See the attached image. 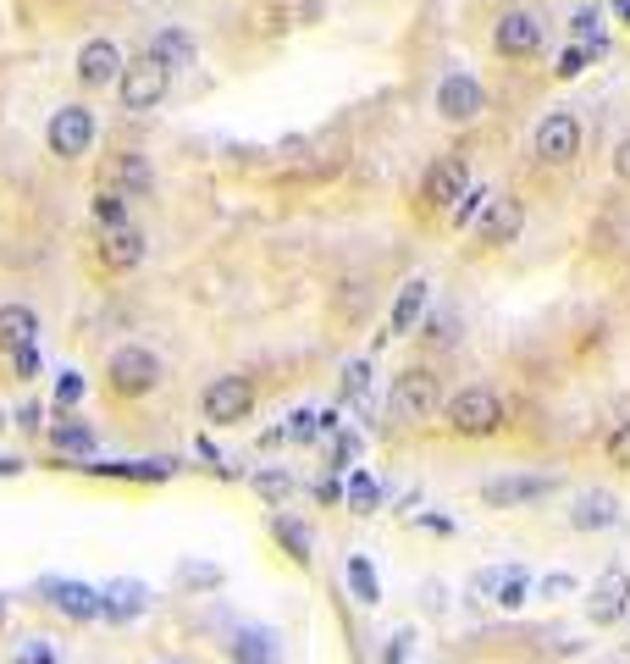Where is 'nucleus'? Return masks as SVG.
Masks as SVG:
<instances>
[{
    "instance_id": "obj_1",
    "label": "nucleus",
    "mask_w": 630,
    "mask_h": 664,
    "mask_svg": "<svg viewBox=\"0 0 630 664\" xmlns=\"http://www.w3.org/2000/svg\"><path fill=\"white\" fill-rule=\"evenodd\" d=\"M443 427H449L454 438H492V432L509 427V404H503L498 388L471 382V388H460L454 399H443Z\"/></svg>"
},
{
    "instance_id": "obj_2",
    "label": "nucleus",
    "mask_w": 630,
    "mask_h": 664,
    "mask_svg": "<svg viewBox=\"0 0 630 664\" xmlns=\"http://www.w3.org/2000/svg\"><path fill=\"white\" fill-rule=\"evenodd\" d=\"M437 410H443V382H437V371L410 365V371H398V377H393V388H387V416H393L398 427L432 421Z\"/></svg>"
},
{
    "instance_id": "obj_3",
    "label": "nucleus",
    "mask_w": 630,
    "mask_h": 664,
    "mask_svg": "<svg viewBox=\"0 0 630 664\" xmlns=\"http://www.w3.org/2000/svg\"><path fill=\"white\" fill-rule=\"evenodd\" d=\"M106 382H111V393H122V399H145V393H156V382H160L156 349H145V343H122V349H111V360H106Z\"/></svg>"
},
{
    "instance_id": "obj_4",
    "label": "nucleus",
    "mask_w": 630,
    "mask_h": 664,
    "mask_svg": "<svg viewBox=\"0 0 630 664\" xmlns=\"http://www.w3.org/2000/svg\"><path fill=\"white\" fill-rule=\"evenodd\" d=\"M542 45H548V28H542V17L525 11V6H509V11L492 22V50H498L503 61H531V56H542Z\"/></svg>"
},
{
    "instance_id": "obj_5",
    "label": "nucleus",
    "mask_w": 630,
    "mask_h": 664,
    "mask_svg": "<svg viewBox=\"0 0 630 664\" xmlns=\"http://www.w3.org/2000/svg\"><path fill=\"white\" fill-rule=\"evenodd\" d=\"M199 410L210 427H244L255 410V382L249 377H210L199 393Z\"/></svg>"
},
{
    "instance_id": "obj_6",
    "label": "nucleus",
    "mask_w": 630,
    "mask_h": 664,
    "mask_svg": "<svg viewBox=\"0 0 630 664\" xmlns=\"http://www.w3.org/2000/svg\"><path fill=\"white\" fill-rule=\"evenodd\" d=\"M166 89H171V72L160 67L156 56L122 61V72H117V100L128 111H156L160 100H166Z\"/></svg>"
},
{
    "instance_id": "obj_7",
    "label": "nucleus",
    "mask_w": 630,
    "mask_h": 664,
    "mask_svg": "<svg viewBox=\"0 0 630 664\" xmlns=\"http://www.w3.org/2000/svg\"><path fill=\"white\" fill-rule=\"evenodd\" d=\"M45 145L56 162H78L95 150V111L89 106H61L50 123H45Z\"/></svg>"
},
{
    "instance_id": "obj_8",
    "label": "nucleus",
    "mask_w": 630,
    "mask_h": 664,
    "mask_svg": "<svg viewBox=\"0 0 630 664\" xmlns=\"http://www.w3.org/2000/svg\"><path fill=\"white\" fill-rule=\"evenodd\" d=\"M471 233H475L481 250H503V244H514V238L525 233V199H520V194H492L486 211L475 216Z\"/></svg>"
},
{
    "instance_id": "obj_9",
    "label": "nucleus",
    "mask_w": 630,
    "mask_h": 664,
    "mask_svg": "<svg viewBox=\"0 0 630 664\" xmlns=\"http://www.w3.org/2000/svg\"><path fill=\"white\" fill-rule=\"evenodd\" d=\"M531 156L542 166H570L581 156V123L570 111H548L531 134Z\"/></svg>"
},
{
    "instance_id": "obj_10",
    "label": "nucleus",
    "mask_w": 630,
    "mask_h": 664,
    "mask_svg": "<svg viewBox=\"0 0 630 664\" xmlns=\"http://www.w3.org/2000/svg\"><path fill=\"white\" fill-rule=\"evenodd\" d=\"M471 188V166H465V156H437V162L421 172V205L426 211H454V199Z\"/></svg>"
},
{
    "instance_id": "obj_11",
    "label": "nucleus",
    "mask_w": 630,
    "mask_h": 664,
    "mask_svg": "<svg viewBox=\"0 0 630 664\" xmlns=\"http://www.w3.org/2000/svg\"><path fill=\"white\" fill-rule=\"evenodd\" d=\"M486 111V89H481V78L475 72H443V84H437V117L443 123H454V128H465Z\"/></svg>"
},
{
    "instance_id": "obj_12",
    "label": "nucleus",
    "mask_w": 630,
    "mask_h": 664,
    "mask_svg": "<svg viewBox=\"0 0 630 664\" xmlns=\"http://www.w3.org/2000/svg\"><path fill=\"white\" fill-rule=\"evenodd\" d=\"M559 488V477H542V471H509V477H492L481 498L492 504V509H525V504H542V498H553Z\"/></svg>"
},
{
    "instance_id": "obj_13",
    "label": "nucleus",
    "mask_w": 630,
    "mask_h": 664,
    "mask_svg": "<svg viewBox=\"0 0 630 664\" xmlns=\"http://www.w3.org/2000/svg\"><path fill=\"white\" fill-rule=\"evenodd\" d=\"M122 61H128L122 45L100 33V39H83V50H78L72 67H78V84H83V89H111L117 72H122Z\"/></svg>"
},
{
    "instance_id": "obj_14",
    "label": "nucleus",
    "mask_w": 630,
    "mask_h": 664,
    "mask_svg": "<svg viewBox=\"0 0 630 664\" xmlns=\"http://www.w3.org/2000/svg\"><path fill=\"white\" fill-rule=\"evenodd\" d=\"M95 255H100V266L106 272H134V266H145V255H150V238H145V227H106L100 233V244H95Z\"/></svg>"
},
{
    "instance_id": "obj_15",
    "label": "nucleus",
    "mask_w": 630,
    "mask_h": 664,
    "mask_svg": "<svg viewBox=\"0 0 630 664\" xmlns=\"http://www.w3.org/2000/svg\"><path fill=\"white\" fill-rule=\"evenodd\" d=\"M471 587L481 598H492L498 609H520L525 593H531V570L525 565H486V570H475Z\"/></svg>"
},
{
    "instance_id": "obj_16",
    "label": "nucleus",
    "mask_w": 630,
    "mask_h": 664,
    "mask_svg": "<svg viewBox=\"0 0 630 664\" xmlns=\"http://www.w3.org/2000/svg\"><path fill=\"white\" fill-rule=\"evenodd\" d=\"M39 593H45V604L61 609L67 621H95V615H100V593L83 587V582H72V576H45Z\"/></svg>"
},
{
    "instance_id": "obj_17",
    "label": "nucleus",
    "mask_w": 630,
    "mask_h": 664,
    "mask_svg": "<svg viewBox=\"0 0 630 664\" xmlns=\"http://www.w3.org/2000/svg\"><path fill=\"white\" fill-rule=\"evenodd\" d=\"M587 615H592V626H614V621L630 615V576L620 565L598 576V587H592V598H587Z\"/></svg>"
},
{
    "instance_id": "obj_18",
    "label": "nucleus",
    "mask_w": 630,
    "mask_h": 664,
    "mask_svg": "<svg viewBox=\"0 0 630 664\" xmlns=\"http://www.w3.org/2000/svg\"><path fill=\"white\" fill-rule=\"evenodd\" d=\"M106 188H117L128 199H145V194H156V166L145 162L139 150H117L106 162Z\"/></svg>"
},
{
    "instance_id": "obj_19",
    "label": "nucleus",
    "mask_w": 630,
    "mask_h": 664,
    "mask_svg": "<svg viewBox=\"0 0 630 664\" xmlns=\"http://www.w3.org/2000/svg\"><path fill=\"white\" fill-rule=\"evenodd\" d=\"M145 609H150V587H145V582L122 576V582L100 587V615H106V621H139Z\"/></svg>"
},
{
    "instance_id": "obj_20",
    "label": "nucleus",
    "mask_w": 630,
    "mask_h": 664,
    "mask_svg": "<svg viewBox=\"0 0 630 664\" xmlns=\"http://www.w3.org/2000/svg\"><path fill=\"white\" fill-rule=\"evenodd\" d=\"M426 305H432V283H426V277H410V283L398 289V300H393V322H387V332H415L421 328V316H426Z\"/></svg>"
},
{
    "instance_id": "obj_21",
    "label": "nucleus",
    "mask_w": 630,
    "mask_h": 664,
    "mask_svg": "<svg viewBox=\"0 0 630 664\" xmlns=\"http://www.w3.org/2000/svg\"><path fill=\"white\" fill-rule=\"evenodd\" d=\"M145 56H156L160 67L177 78L183 67H194V56H199V50H194V39H188L183 28H160L156 39H150V50H145Z\"/></svg>"
},
{
    "instance_id": "obj_22",
    "label": "nucleus",
    "mask_w": 630,
    "mask_h": 664,
    "mask_svg": "<svg viewBox=\"0 0 630 664\" xmlns=\"http://www.w3.org/2000/svg\"><path fill=\"white\" fill-rule=\"evenodd\" d=\"M614 520H620V498L614 494H581L575 509H570V526H575V531H603V526H614Z\"/></svg>"
},
{
    "instance_id": "obj_23",
    "label": "nucleus",
    "mask_w": 630,
    "mask_h": 664,
    "mask_svg": "<svg viewBox=\"0 0 630 664\" xmlns=\"http://www.w3.org/2000/svg\"><path fill=\"white\" fill-rule=\"evenodd\" d=\"M39 338V316L28 305H0V354H17Z\"/></svg>"
},
{
    "instance_id": "obj_24",
    "label": "nucleus",
    "mask_w": 630,
    "mask_h": 664,
    "mask_svg": "<svg viewBox=\"0 0 630 664\" xmlns=\"http://www.w3.org/2000/svg\"><path fill=\"white\" fill-rule=\"evenodd\" d=\"M95 477H122V482H166L177 460H117V466H89Z\"/></svg>"
},
{
    "instance_id": "obj_25",
    "label": "nucleus",
    "mask_w": 630,
    "mask_h": 664,
    "mask_svg": "<svg viewBox=\"0 0 630 664\" xmlns=\"http://www.w3.org/2000/svg\"><path fill=\"white\" fill-rule=\"evenodd\" d=\"M50 443L61 449V455H72V460H89L100 443H95V432L89 427H78V421H61L56 432H50Z\"/></svg>"
},
{
    "instance_id": "obj_26",
    "label": "nucleus",
    "mask_w": 630,
    "mask_h": 664,
    "mask_svg": "<svg viewBox=\"0 0 630 664\" xmlns=\"http://www.w3.org/2000/svg\"><path fill=\"white\" fill-rule=\"evenodd\" d=\"M343 504H348L354 515H376V504H382V488H376V477H371V471H354V482L343 488Z\"/></svg>"
},
{
    "instance_id": "obj_27",
    "label": "nucleus",
    "mask_w": 630,
    "mask_h": 664,
    "mask_svg": "<svg viewBox=\"0 0 630 664\" xmlns=\"http://www.w3.org/2000/svg\"><path fill=\"white\" fill-rule=\"evenodd\" d=\"M272 660H277V643H272L266 632H238L233 664H272Z\"/></svg>"
},
{
    "instance_id": "obj_28",
    "label": "nucleus",
    "mask_w": 630,
    "mask_h": 664,
    "mask_svg": "<svg viewBox=\"0 0 630 664\" xmlns=\"http://www.w3.org/2000/svg\"><path fill=\"white\" fill-rule=\"evenodd\" d=\"M95 222H100V233H106V227H128V194H117V188L100 183V194H95Z\"/></svg>"
},
{
    "instance_id": "obj_29",
    "label": "nucleus",
    "mask_w": 630,
    "mask_h": 664,
    "mask_svg": "<svg viewBox=\"0 0 630 664\" xmlns=\"http://www.w3.org/2000/svg\"><path fill=\"white\" fill-rule=\"evenodd\" d=\"M348 587H354V598H360V604H376V598H382L376 565H371L365 554H354V559H348Z\"/></svg>"
},
{
    "instance_id": "obj_30",
    "label": "nucleus",
    "mask_w": 630,
    "mask_h": 664,
    "mask_svg": "<svg viewBox=\"0 0 630 664\" xmlns=\"http://www.w3.org/2000/svg\"><path fill=\"white\" fill-rule=\"evenodd\" d=\"M272 531H277V543H283V548H288V554H294L299 565H311V531H305L299 520L277 515V520H272Z\"/></svg>"
},
{
    "instance_id": "obj_31",
    "label": "nucleus",
    "mask_w": 630,
    "mask_h": 664,
    "mask_svg": "<svg viewBox=\"0 0 630 664\" xmlns=\"http://www.w3.org/2000/svg\"><path fill=\"white\" fill-rule=\"evenodd\" d=\"M486 199H492V188H465V194L454 199V211H449V222H454V227H475V216L486 211Z\"/></svg>"
},
{
    "instance_id": "obj_32",
    "label": "nucleus",
    "mask_w": 630,
    "mask_h": 664,
    "mask_svg": "<svg viewBox=\"0 0 630 664\" xmlns=\"http://www.w3.org/2000/svg\"><path fill=\"white\" fill-rule=\"evenodd\" d=\"M570 28H575V45H592V50H603V11H598V6H581Z\"/></svg>"
},
{
    "instance_id": "obj_33",
    "label": "nucleus",
    "mask_w": 630,
    "mask_h": 664,
    "mask_svg": "<svg viewBox=\"0 0 630 664\" xmlns=\"http://www.w3.org/2000/svg\"><path fill=\"white\" fill-rule=\"evenodd\" d=\"M365 393H371V360H348L343 365V399L365 404Z\"/></svg>"
},
{
    "instance_id": "obj_34",
    "label": "nucleus",
    "mask_w": 630,
    "mask_h": 664,
    "mask_svg": "<svg viewBox=\"0 0 630 664\" xmlns=\"http://www.w3.org/2000/svg\"><path fill=\"white\" fill-rule=\"evenodd\" d=\"M255 494L266 498V504H288L294 477H288V471H260V477H255Z\"/></svg>"
},
{
    "instance_id": "obj_35",
    "label": "nucleus",
    "mask_w": 630,
    "mask_h": 664,
    "mask_svg": "<svg viewBox=\"0 0 630 664\" xmlns=\"http://www.w3.org/2000/svg\"><path fill=\"white\" fill-rule=\"evenodd\" d=\"M603 455H609L614 471H630V421H620V427L603 438Z\"/></svg>"
},
{
    "instance_id": "obj_36",
    "label": "nucleus",
    "mask_w": 630,
    "mask_h": 664,
    "mask_svg": "<svg viewBox=\"0 0 630 664\" xmlns=\"http://www.w3.org/2000/svg\"><path fill=\"white\" fill-rule=\"evenodd\" d=\"M592 56H603V50H592V45H570V50H559V67H553V72H559V78H581Z\"/></svg>"
},
{
    "instance_id": "obj_37",
    "label": "nucleus",
    "mask_w": 630,
    "mask_h": 664,
    "mask_svg": "<svg viewBox=\"0 0 630 664\" xmlns=\"http://www.w3.org/2000/svg\"><path fill=\"white\" fill-rule=\"evenodd\" d=\"M277 432H283V443H311L315 438V410H294L288 427H277Z\"/></svg>"
},
{
    "instance_id": "obj_38",
    "label": "nucleus",
    "mask_w": 630,
    "mask_h": 664,
    "mask_svg": "<svg viewBox=\"0 0 630 664\" xmlns=\"http://www.w3.org/2000/svg\"><path fill=\"white\" fill-rule=\"evenodd\" d=\"M83 399V377L78 371H61L56 377V404H78Z\"/></svg>"
},
{
    "instance_id": "obj_39",
    "label": "nucleus",
    "mask_w": 630,
    "mask_h": 664,
    "mask_svg": "<svg viewBox=\"0 0 630 664\" xmlns=\"http://www.w3.org/2000/svg\"><path fill=\"white\" fill-rule=\"evenodd\" d=\"M177 582H188V587H194V582H199V587H216V582H222V570H216V565H183V570H177Z\"/></svg>"
},
{
    "instance_id": "obj_40",
    "label": "nucleus",
    "mask_w": 630,
    "mask_h": 664,
    "mask_svg": "<svg viewBox=\"0 0 630 664\" xmlns=\"http://www.w3.org/2000/svg\"><path fill=\"white\" fill-rule=\"evenodd\" d=\"M360 455V438H348V432H337V443H332V466H348Z\"/></svg>"
},
{
    "instance_id": "obj_41",
    "label": "nucleus",
    "mask_w": 630,
    "mask_h": 664,
    "mask_svg": "<svg viewBox=\"0 0 630 664\" xmlns=\"http://www.w3.org/2000/svg\"><path fill=\"white\" fill-rule=\"evenodd\" d=\"M564 593H575V576H542V598H564Z\"/></svg>"
},
{
    "instance_id": "obj_42",
    "label": "nucleus",
    "mask_w": 630,
    "mask_h": 664,
    "mask_svg": "<svg viewBox=\"0 0 630 664\" xmlns=\"http://www.w3.org/2000/svg\"><path fill=\"white\" fill-rule=\"evenodd\" d=\"M614 177H620V183H630V134L614 145Z\"/></svg>"
},
{
    "instance_id": "obj_43",
    "label": "nucleus",
    "mask_w": 630,
    "mask_h": 664,
    "mask_svg": "<svg viewBox=\"0 0 630 664\" xmlns=\"http://www.w3.org/2000/svg\"><path fill=\"white\" fill-rule=\"evenodd\" d=\"M11 360H17V377H28V371H33V365H39V349H33V343H28V349H17V354H11Z\"/></svg>"
},
{
    "instance_id": "obj_44",
    "label": "nucleus",
    "mask_w": 630,
    "mask_h": 664,
    "mask_svg": "<svg viewBox=\"0 0 630 664\" xmlns=\"http://www.w3.org/2000/svg\"><path fill=\"white\" fill-rule=\"evenodd\" d=\"M404 654H410V632H398V637H393V648H387V664H404Z\"/></svg>"
},
{
    "instance_id": "obj_45",
    "label": "nucleus",
    "mask_w": 630,
    "mask_h": 664,
    "mask_svg": "<svg viewBox=\"0 0 630 664\" xmlns=\"http://www.w3.org/2000/svg\"><path fill=\"white\" fill-rule=\"evenodd\" d=\"M315 498H321V504H337V498H343V488H337V477H326V482L315 488Z\"/></svg>"
},
{
    "instance_id": "obj_46",
    "label": "nucleus",
    "mask_w": 630,
    "mask_h": 664,
    "mask_svg": "<svg viewBox=\"0 0 630 664\" xmlns=\"http://www.w3.org/2000/svg\"><path fill=\"white\" fill-rule=\"evenodd\" d=\"M0 477H22V460H0Z\"/></svg>"
},
{
    "instance_id": "obj_47",
    "label": "nucleus",
    "mask_w": 630,
    "mask_h": 664,
    "mask_svg": "<svg viewBox=\"0 0 630 664\" xmlns=\"http://www.w3.org/2000/svg\"><path fill=\"white\" fill-rule=\"evenodd\" d=\"M614 11H620V17H626V22H630V0H614Z\"/></svg>"
}]
</instances>
